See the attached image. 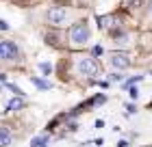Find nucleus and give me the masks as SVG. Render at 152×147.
I'll use <instances>...</instances> for the list:
<instances>
[{"label":"nucleus","instance_id":"f257e3e1","mask_svg":"<svg viewBox=\"0 0 152 147\" xmlns=\"http://www.w3.org/2000/svg\"><path fill=\"white\" fill-rule=\"evenodd\" d=\"M74 74L80 78H96L100 74V63L91 54H76L74 56Z\"/></svg>","mask_w":152,"mask_h":147},{"label":"nucleus","instance_id":"f03ea898","mask_svg":"<svg viewBox=\"0 0 152 147\" xmlns=\"http://www.w3.org/2000/svg\"><path fill=\"white\" fill-rule=\"evenodd\" d=\"M91 41V28L87 22H76L67 30V43L72 48H85Z\"/></svg>","mask_w":152,"mask_h":147},{"label":"nucleus","instance_id":"7ed1b4c3","mask_svg":"<svg viewBox=\"0 0 152 147\" xmlns=\"http://www.w3.org/2000/svg\"><path fill=\"white\" fill-rule=\"evenodd\" d=\"M0 61H4V63H15V61H20V48H18L15 41L0 39Z\"/></svg>","mask_w":152,"mask_h":147},{"label":"nucleus","instance_id":"20e7f679","mask_svg":"<svg viewBox=\"0 0 152 147\" xmlns=\"http://www.w3.org/2000/svg\"><path fill=\"white\" fill-rule=\"evenodd\" d=\"M67 17H70V13H67L65 7H50L46 13V20L50 26H63L67 24Z\"/></svg>","mask_w":152,"mask_h":147},{"label":"nucleus","instance_id":"39448f33","mask_svg":"<svg viewBox=\"0 0 152 147\" xmlns=\"http://www.w3.org/2000/svg\"><path fill=\"white\" fill-rule=\"evenodd\" d=\"M109 65L113 69H126L130 67V56L126 52H111L109 54Z\"/></svg>","mask_w":152,"mask_h":147},{"label":"nucleus","instance_id":"423d86ee","mask_svg":"<svg viewBox=\"0 0 152 147\" xmlns=\"http://www.w3.org/2000/svg\"><path fill=\"white\" fill-rule=\"evenodd\" d=\"M113 46H117V48H128V46H130V35H128V33L113 35Z\"/></svg>","mask_w":152,"mask_h":147},{"label":"nucleus","instance_id":"0eeeda50","mask_svg":"<svg viewBox=\"0 0 152 147\" xmlns=\"http://www.w3.org/2000/svg\"><path fill=\"white\" fill-rule=\"evenodd\" d=\"M13 143V134L7 128H0V147H11Z\"/></svg>","mask_w":152,"mask_h":147},{"label":"nucleus","instance_id":"6e6552de","mask_svg":"<svg viewBox=\"0 0 152 147\" xmlns=\"http://www.w3.org/2000/svg\"><path fill=\"white\" fill-rule=\"evenodd\" d=\"M20 108H24V100L22 97H13V100L7 102V110H9V113H15V110H20Z\"/></svg>","mask_w":152,"mask_h":147},{"label":"nucleus","instance_id":"1a4fd4ad","mask_svg":"<svg viewBox=\"0 0 152 147\" xmlns=\"http://www.w3.org/2000/svg\"><path fill=\"white\" fill-rule=\"evenodd\" d=\"M102 28H115L117 26V17H102Z\"/></svg>","mask_w":152,"mask_h":147},{"label":"nucleus","instance_id":"9d476101","mask_svg":"<svg viewBox=\"0 0 152 147\" xmlns=\"http://www.w3.org/2000/svg\"><path fill=\"white\" fill-rule=\"evenodd\" d=\"M33 82L39 87V89H50V82H46V80H39V78H33Z\"/></svg>","mask_w":152,"mask_h":147},{"label":"nucleus","instance_id":"9b49d317","mask_svg":"<svg viewBox=\"0 0 152 147\" xmlns=\"http://www.w3.org/2000/svg\"><path fill=\"white\" fill-rule=\"evenodd\" d=\"M46 141H48V136H37L35 141H33V147H41V145H44Z\"/></svg>","mask_w":152,"mask_h":147},{"label":"nucleus","instance_id":"f8f14e48","mask_svg":"<svg viewBox=\"0 0 152 147\" xmlns=\"http://www.w3.org/2000/svg\"><path fill=\"white\" fill-rule=\"evenodd\" d=\"M39 69H41V72H44V74H50V63H39Z\"/></svg>","mask_w":152,"mask_h":147},{"label":"nucleus","instance_id":"ddd939ff","mask_svg":"<svg viewBox=\"0 0 152 147\" xmlns=\"http://www.w3.org/2000/svg\"><path fill=\"white\" fill-rule=\"evenodd\" d=\"M143 0H128V7H133V9H139Z\"/></svg>","mask_w":152,"mask_h":147},{"label":"nucleus","instance_id":"4468645a","mask_svg":"<svg viewBox=\"0 0 152 147\" xmlns=\"http://www.w3.org/2000/svg\"><path fill=\"white\" fill-rule=\"evenodd\" d=\"M128 93H130V97H133V100H135V97L139 95V91H137L135 87H130V89H128Z\"/></svg>","mask_w":152,"mask_h":147},{"label":"nucleus","instance_id":"2eb2a0df","mask_svg":"<svg viewBox=\"0 0 152 147\" xmlns=\"http://www.w3.org/2000/svg\"><path fill=\"white\" fill-rule=\"evenodd\" d=\"M0 30H9V24H7L4 20H0Z\"/></svg>","mask_w":152,"mask_h":147},{"label":"nucleus","instance_id":"dca6fc26","mask_svg":"<svg viewBox=\"0 0 152 147\" xmlns=\"http://www.w3.org/2000/svg\"><path fill=\"white\" fill-rule=\"evenodd\" d=\"M148 15H150V20H152V2L148 4Z\"/></svg>","mask_w":152,"mask_h":147}]
</instances>
